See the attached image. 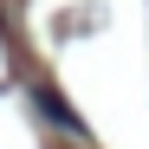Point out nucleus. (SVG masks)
I'll return each instance as SVG.
<instances>
[{"label":"nucleus","mask_w":149,"mask_h":149,"mask_svg":"<svg viewBox=\"0 0 149 149\" xmlns=\"http://www.w3.org/2000/svg\"><path fill=\"white\" fill-rule=\"evenodd\" d=\"M39 110H45V117H52V123H65V130H71V136H84V123H78V117H71V110L58 104V97H52V91H39Z\"/></svg>","instance_id":"f257e3e1"}]
</instances>
